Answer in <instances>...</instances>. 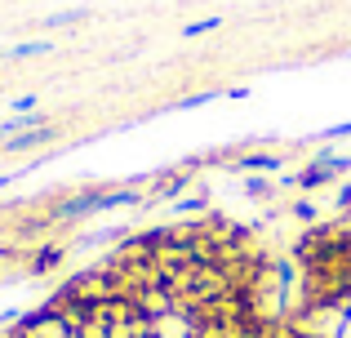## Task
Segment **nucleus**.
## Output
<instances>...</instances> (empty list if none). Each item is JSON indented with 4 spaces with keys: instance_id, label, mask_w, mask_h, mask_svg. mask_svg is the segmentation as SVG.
<instances>
[{
    "instance_id": "obj_1",
    "label": "nucleus",
    "mask_w": 351,
    "mask_h": 338,
    "mask_svg": "<svg viewBox=\"0 0 351 338\" xmlns=\"http://www.w3.org/2000/svg\"><path fill=\"white\" fill-rule=\"evenodd\" d=\"M214 27H218V18H200V23L182 27V36H200V32H214Z\"/></svg>"
},
{
    "instance_id": "obj_3",
    "label": "nucleus",
    "mask_w": 351,
    "mask_h": 338,
    "mask_svg": "<svg viewBox=\"0 0 351 338\" xmlns=\"http://www.w3.org/2000/svg\"><path fill=\"white\" fill-rule=\"evenodd\" d=\"M45 49H49L45 40H27V45H18V49H14V58H23V53H45Z\"/></svg>"
},
{
    "instance_id": "obj_2",
    "label": "nucleus",
    "mask_w": 351,
    "mask_h": 338,
    "mask_svg": "<svg viewBox=\"0 0 351 338\" xmlns=\"http://www.w3.org/2000/svg\"><path fill=\"white\" fill-rule=\"evenodd\" d=\"M76 18H85L80 9H67V14H53V18H45V27H62V23H76Z\"/></svg>"
}]
</instances>
